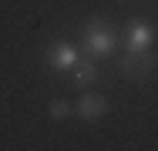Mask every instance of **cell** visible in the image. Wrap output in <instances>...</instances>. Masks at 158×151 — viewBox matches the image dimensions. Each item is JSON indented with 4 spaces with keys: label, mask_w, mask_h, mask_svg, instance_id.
Returning <instances> with one entry per match:
<instances>
[{
    "label": "cell",
    "mask_w": 158,
    "mask_h": 151,
    "mask_svg": "<svg viewBox=\"0 0 158 151\" xmlns=\"http://www.w3.org/2000/svg\"><path fill=\"white\" fill-rule=\"evenodd\" d=\"M74 111L84 121H98L108 111V97H104V94H94V91H91V94H81V101L74 104Z\"/></svg>",
    "instance_id": "obj_1"
},
{
    "label": "cell",
    "mask_w": 158,
    "mask_h": 151,
    "mask_svg": "<svg viewBox=\"0 0 158 151\" xmlns=\"http://www.w3.org/2000/svg\"><path fill=\"white\" fill-rule=\"evenodd\" d=\"M152 64H155L152 54H145V51H131V54L121 60V74H125V77H145V74L152 71Z\"/></svg>",
    "instance_id": "obj_2"
},
{
    "label": "cell",
    "mask_w": 158,
    "mask_h": 151,
    "mask_svg": "<svg viewBox=\"0 0 158 151\" xmlns=\"http://www.w3.org/2000/svg\"><path fill=\"white\" fill-rule=\"evenodd\" d=\"M88 47H91L94 54H104V51H111V47H114V37H111V30L104 27V24H91V27H88Z\"/></svg>",
    "instance_id": "obj_3"
},
{
    "label": "cell",
    "mask_w": 158,
    "mask_h": 151,
    "mask_svg": "<svg viewBox=\"0 0 158 151\" xmlns=\"http://www.w3.org/2000/svg\"><path fill=\"white\" fill-rule=\"evenodd\" d=\"M148 40H152V34H148V30L131 24V30H128V47H131V51H145V47H148Z\"/></svg>",
    "instance_id": "obj_4"
},
{
    "label": "cell",
    "mask_w": 158,
    "mask_h": 151,
    "mask_svg": "<svg viewBox=\"0 0 158 151\" xmlns=\"http://www.w3.org/2000/svg\"><path fill=\"white\" fill-rule=\"evenodd\" d=\"M94 81H98V67L94 64H81V67H77V84L88 88V84H94Z\"/></svg>",
    "instance_id": "obj_5"
},
{
    "label": "cell",
    "mask_w": 158,
    "mask_h": 151,
    "mask_svg": "<svg viewBox=\"0 0 158 151\" xmlns=\"http://www.w3.org/2000/svg\"><path fill=\"white\" fill-rule=\"evenodd\" d=\"M47 114H51V118H54V121H64V118H67V114H71V104H67V101H61V97H57V101H51V104H47Z\"/></svg>",
    "instance_id": "obj_6"
},
{
    "label": "cell",
    "mask_w": 158,
    "mask_h": 151,
    "mask_svg": "<svg viewBox=\"0 0 158 151\" xmlns=\"http://www.w3.org/2000/svg\"><path fill=\"white\" fill-rule=\"evenodd\" d=\"M57 60H61L57 67H71V64H74V51H67V47H57Z\"/></svg>",
    "instance_id": "obj_7"
}]
</instances>
